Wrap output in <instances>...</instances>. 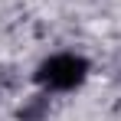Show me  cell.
Returning a JSON list of instances; mask_svg holds the SVG:
<instances>
[{
	"instance_id": "6da1fadb",
	"label": "cell",
	"mask_w": 121,
	"mask_h": 121,
	"mask_svg": "<svg viewBox=\"0 0 121 121\" xmlns=\"http://www.w3.org/2000/svg\"><path fill=\"white\" fill-rule=\"evenodd\" d=\"M92 65L85 56L79 52H56L49 59H43L33 72V82L39 85L43 92H72L79 88L82 82L88 79Z\"/></svg>"
}]
</instances>
